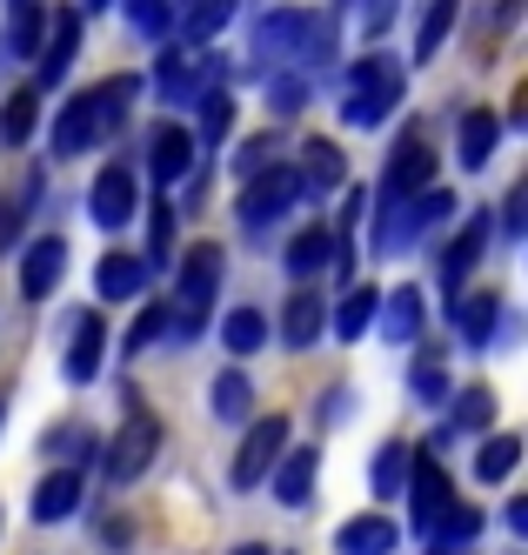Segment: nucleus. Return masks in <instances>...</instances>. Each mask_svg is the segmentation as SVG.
I'll use <instances>...</instances> for the list:
<instances>
[{"label": "nucleus", "mask_w": 528, "mask_h": 555, "mask_svg": "<svg viewBox=\"0 0 528 555\" xmlns=\"http://www.w3.org/2000/svg\"><path fill=\"white\" fill-rule=\"evenodd\" d=\"M455 215V194L449 188H428V194H409V202H382L375 215V255H401V248H415L428 228H441Z\"/></svg>", "instance_id": "1"}, {"label": "nucleus", "mask_w": 528, "mask_h": 555, "mask_svg": "<svg viewBox=\"0 0 528 555\" xmlns=\"http://www.w3.org/2000/svg\"><path fill=\"white\" fill-rule=\"evenodd\" d=\"M395 107H401V61H388V54L355 61V74H348V101H342V121H348V128H382Z\"/></svg>", "instance_id": "2"}, {"label": "nucleus", "mask_w": 528, "mask_h": 555, "mask_svg": "<svg viewBox=\"0 0 528 555\" xmlns=\"http://www.w3.org/2000/svg\"><path fill=\"white\" fill-rule=\"evenodd\" d=\"M301 202V175L295 168H281V162H268L261 175H248V188H241V228H248V234H261V228H274L281 215H288Z\"/></svg>", "instance_id": "3"}, {"label": "nucleus", "mask_w": 528, "mask_h": 555, "mask_svg": "<svg viewBox=\"0 0 528 555\" xmlns=\"http://www.w3.org/2000/svg\"><path fill=\"white\" fill-rule=\"evenodd\" d=\"M409 482H401V489H409V508H415V535H428L435 542V529H441V515H449L455 508V482H449V468H441L435 455H409Z\"/></svg>", "instance_id": "4"}, {"label": "nucleus", "mask_w": 528, "mask_h": 555, "mask_svg": "<svg viewBox=\"0 0 528 555\" xmlns=\"http://www.w3.org/2000/svg\"><path fill=\"white\" fill-rule=\"evenodd\" d=\"M154 455H160V422L154 415H128V422H120V435L107 442L101 468H107V482H134V475L154 468Z\"/></svg>", "instance_id": "5"}, {"label": "nucleus", "mask_w": 528, "mask_h": 555, "mask_svg": "<svg viewBox=\"0 0 528 555\" xmlns=\"http://www.w3.org/2000/svg\"><path fill=\"white\" fill-rule=\"evenodd\" d=\"M221 248L215 242H201V248H188V261H181V314H175V335H194L201 328V308L215 301V288H221Z\"/></svg>", "instance_id": "6"}, {"label": "nucleus", "mask_w": 528, "mask_h": 555, "mask_svg": "<svg viewBox=\"0 0 528 555\" xmlns=\"http://www.w3.org/2000/svg\"><path fill=\"white\" fill-rule=\"evenodd\" d=\"M314 8H268L255 21V67H274V61H288L308 48V34H314Z\"/></svg>", "instance_id": "7"}, {"label": "nucleus", "mask_w": 528, "mask_h": 555, "mask_svg": "<svg viewBox=\"0 0 528 555\" xmlns=\"http://www.w3.org/2000/svg\"><path fill=\"white\" fill-rule=\"evenodd\" d=\"M281 449H288V415H261V422L248 428V442H241L228 482H234V489H261V475H274Z\"/></svg>", "instance_id": "8"}, {"label": "nucleus", "mask_w": 528, "mask_h": 555, "mask_svg": "<svg viewBox=\"0 0 528 555\" xmlns=\"http://www.w3.org/2000/svg\"><path fill=\"white\" fill-rule=\"evenodd\" d=\"M215 81V54H201V48H168L154 61V94L160 101H201Z\"/></svg>", "instance_id": "9"}, {"label": "nucleus", "mask_w": 528, "mask_h": 555, "mask_svg": "<svg viewBox=\"0 0 528 555\" xmlns=\"http://www.w3.org/2000/svg\"><path fill=\"white\" fill-rule=\"evenodd\" d=\"M428 181H435V147L422 141V128H409V134L395 141V162H388V175H382V202L428 194Z\"/></svg>", "instance_id": "10"}, {"label": "nucleus", "mask_w": 528, "mask_h": 555, "mask_svg": "<svg viewBox=\"0 0 528 555\" xmlns=\"http://www.w3.org/2000/svg\"><path fill=\"white\" fill-rule=\"evenodd\" d=\"M134 202H141V188H134L128 168H101L94 188H88V215H94V228H107V234L134 221Z\"/></svg>", "instance_id": "11"}, {"label": "nucleus", "mask_w": 528, "mask_h": 555, "mask_svg": "<svg viewBox=\"0 0 528 555\" xmlns=\"http://www.w3.org/2000/svg\"><path fill=\"white\" fill-rule=\"evenodd\" d=\"M101 362H107V314L88 308V314L74 322V335H67V382L88 388V382L101 375Z\"/></svg>", "instance_id": "12"}, {"label": "nucleus", "mask_w": 528, "mask_h": 555, "mask_svg": "<svg viewBox=\"0 0 528 555\" xmlns=\"http://www.w3.org/2000/svg\"><path fill=\"white\" fill-rule=\"evenodd\" d=\"M101 107H94V94H74L67 107H61V121H54V154L61 162H74V154H88V147H101Z\"/></svg>", "instance_id": "13"}, {"label": "nucleus", "mask_w": 528, "mask_h": 555, "mask_svg": "<svg viewBox=\"0 0 528 555\" xmlns=\"http://www.w3.org/2000/svg\"><path fill=\"white\" fill-rule=\"evenodd\" d=\"M61 274H67V242H61V234H40V242L27 248V261H21V295L48 301L61 288Z\"/></svg>", "instance_id": "14"}, {"label": "nucleus", "mask_w": 528, "mask_h": 555, "mask_svg": "<svg viewBox=\"0 0 528 555\" xmlns=\"http://www.w3.org/2000/svg\"><path fill=\"white\" fill-rule=\"evenodd\" d=\"M147 175H154V188H168V181H181V175H194V134L188 128H154L147 134Z\"/></svg>", "instance_id": "15"}, {"label": "nucleus", "mask_w": 528, "mask_h": 555, "mask_svg": "<svg viewBox=\"0 0 528 555\" xmlns=\"http://www.w3.org/2000/svg\"><path fill=\"white\" fill-rule=\"evenodd\" d=\"M40 41H48V48H40V88H54L61 74L74 67V54H80V8H61Z\"/></svg>", "instance_id": "16"}, {"label": "nucleus", "mask_w": 528, "mask_h": 555, "mask_svg": "<svg viewBox=\"0 0 528 555\" xmlns=\"http://www.w3.org/2000/svg\"><path fill=\"white\" fill-rule=\"evenodd\" d=\"M147 288V261L141 255H101L94 268V301H134Z\"/></svg>", "instance_id": "17"}, {"label": "nucleus", "mask_w": 528, "mask_h": 555, "mask_svg": "<svg viewBox=\"0 0 528 555\" xmlns=\"http://www.w3.org/2000/svg\"><path fill=\"white\" fill-rule=\"evenodd\" d=\"M481 248H489V215H468L462 221V234H455V242H449V255H441V288H462V274L481 261Z\"/></svg>", "instance_id": "18"}, {"label": "nucleus", "mask_w": 528, "mask_h": 555, "mask_svg": "<svg viewBox=\"0 0 528 555\" xmlns=\"http://www.w3.org/2000/svg\"><path fill=\"white\" fill-rule=\"evenodd\" d=\"M375 322H382V335H388V341H415V335H422V322H428V301H422V288L409 282V288L382 295V314H375Z\"/></svg>", "instance_id": "19"}, {"label": "nucleus", "mask_w": 528, "mask_h": 555, "mask_svg": "<svg viewBox=\"0 0 528 555\" xmlns=\"http://www.w3.org/2000/svg\"><path fill=\"white\" fill-rule=\"evenodd\" d=\"M321 328H329V301H321V295H288V314H281V341H288L295 354L301 348H314L321 341Z\"/></svg>", "instance_id": "20"}, {"label": "nucleus", "mask_w": 528, "mask_h": 555, "mask_svg": "<svg viewBox=\"0 0 528 555\" xmlns=\"http://www.w3.org/2000/svg\"><path fill=\"white\" fill-rule=\"evenodd\" d=\"M495 141H502V114H489V107H475V114H462V147H455V162L475 175V168H489V154H495Z\"/></svg>", "instance_id": "21"}, {"label": "nucleus", "mask_w": 528, "mask_h": 555, "mask_svg": "<svg viewBox=\"0 0 528 555\" xmlns=\"http://www.w3.org/2000/svg\"><path fill=\"white\" fill-rule=\"evenodd\" d=\"M395 542H401V529L388 522V515H355V522L335 535L342 555H395Z\"/></svg>", "instance_id": "22"}, {"label": "nucleus", "mask_w": 528, "mask_h": 555, "mask_svg": "<svg viewBox=\"0 0 528 555\" xmlns=\"http://www.w3.org/2000/svg\"><path fill=\"white\" fill-rule=\"evenodd\" d=\"M74 508H80V468H54L34 489V522H67Z\"/></svg>", "instance_id": "23"}, {"label": "nucleus", "mask_w": 528, "mask_h": 555, "mask_svg": "<svg viewBox=\"0 0 528 555\" xmlns=\"http://www.w3.org/2000/svg\"><path fill=\"white\" fill-rule=\"evenodd\" d=\"M455 328H462L468 348H489L495 328H502V295H468V301H455Z\"/></svg>", "instance_id": "24"}, {"label": "nucleus", "mask_w": 528, "mask_h": 555, "mask_svg": "<svg viewBox=\"0 0 528 555\" xmlns=\"http://www.w3.org/2000/svg\"><path fill=\"white\" fill-rule=\"evenodd\" d=\"M375 314H382V288H348V295L335 301V314H329V328H335L342 341H361Z\"/></svg>", "instance_id": "25"}, {"label": "nucleus", "mask_w": 528, "mask_h": 555, "mask_svg": "<svg viewBox=\"0 0 528 555\" xmlns=\"http://www.w3.org/2000/svg\"><path fill=\"white\" fill-rule=\"evenodd\" d=\"M314 468H321V455H314V449L281 455V462H274V495L288 502V508H301V502L314 495Z\"/></svg>", "instance_id": "26"}, {"label": "nucleus", "mask_w": 528, "mask_h": 555, "mask_svg": "<svg viewBox=\"0 0 528 555\" xmlns=\"http://www.w3.org/2000/svg\"><path fill=\"white\" fill-rule=\"evenodd\" d=\"M281 261H288V274H295V282H308V274H321V268L335 261V234H329V228H301Z\"/></svg>", "instance_id": "27"}, {"label": "nucleus", "mask_w": 528, "mask_h": 555, "mask_svg": "<svg viewBox=\"0 0 528 555\" xmlns=\"http://www.w3.org/2000/svg\"><path fill=\"white\" fill-rule=\"evenodd\" d=\"M295 175H301V194H329V188H342V147H335V141H308Z\"/></svg>", "instance_id": "28"}, {"label": "nucleus", "mask_w": 528, "mask_h": 555, "mask_svg": "<svg viewBox=\"0 0 528 555\" xmlns=\"http://www.w3.org/2000/svg\"><path fill=\"white\" fill-rule=\"evenodd\" d=\"M34 114H40V88H14L8 107H0V141H8V147H27V141H34Z\"/></svg>", "instance_id": "29"}, {"label": "nucleus", "mask_w": 528, "mask_h": 555, "mask_svg": "<svg viewBox=\"0 0 528 555\" xmlns=\"http://www.w3.org/2000/svg\"><path fill=\"white\" fill-rule=\"evenodd\" d=\"M261 341H268V314L261 308H234L221 322V348L228 354H261Z\"/></svg>", "instance_id": "30"}, {"label": "nucleus", "mask_w": 528, "mask_h": 555, "mask_svg": "<svg viewBox=\"0 0 528 555\" xmlns=\"http://www.w3.org/2000/svg\"><path fill=\"white\" fill-rule=\"evenodd\" d=\"M255 415V388L241 369H221L215 375V422H248Z\"/></svg>", "instance_id": "31"}, {"label": "nucleus", "mask_w": 528, "mask_h": 555, "mask_svg": "<svg viewBox=\"0 0 528 555\" xmlns=\"http://www.w3.org/2000/svg\"><path fill=\"white\" fill-rule=\"evenodd\" d=\"M455 14H462V0H428V14H422V27H415V61H435V54H441Z\"/></svg>", "instance_id": "32"}, {"label": "nucleus", "mask_w": 528, "mask_h": 555, "mask_svg": "<svg viewBox=\"0 0 528 555\" xmlns=\"http://www.w3.org/2000/svg\"><path fill=\"white\" fill-rule=\"evenodd\" d=\"M489 422H495V388H489V382L462 388V395H455V415H449V428H455V435H475V428H489Z\"/></svg>", "instance_id": "33"}, {"label": "nucleus", "mask_w": 528, "mask_h": 555, "mask_svg": "<svg viewBox=\"0 0 528 555\" xmlns=\"http://www.w3.org/2000/svg\"><path fill=\"white\" fill-rule=\"evenodd\" d=\"M515 462H521V435H489L481 455H475V475H481V482H508Z\"/></svg>", "instance_id": "34"}, {"label": "nucleus", "mask_w": 528, "mask_h": 555, "mask_svg": "<svg viewBox=\"0 0 528 555\" xmlns=\"http://www.w3.org/2000/svg\"><path fill=\"white\" fill-rule=\"evenodd\" d=\"M409 442H382L375 449V468H369V482H375V495H401V482H409Z\"/></svg>", "instance_id": "35"}, {"label": "nucleus", "mask_w": 528, "mask_h": 555, "mask_svg": "<svg viewBox=\"0 0 528 555\" xmlns=\"http://www.w3.org/2000/svg\"><path fill=\"white\" fill-rule=\"evenodd\" d=\"M147 268H168L175 261V208L168 202H154V215H147V255H141Z\"/></svg>", "instance_id": "36"}, {"label": "nucleus", "mask_w": 528, "mask_h": 555, "mask_svg": "<svg viewBox=\"0 0 528 555\" xmlns=\"http://www.w3.org/2000/svg\"><path fill=\"white\" fill-rule=\"evenodd\" d=\"M40 34H48L40 0H34V8H14V21H8V54H40Z\"/></svg>", "instance_id": "37"}, {"label": "nucleus", "mask_w": 528, "mask_h": 555, "mask_svg": "<svg viewBox=\"0 0 528 555\" xmlns=\"http://www.w3.org/2000/svg\"><path fill=\"white\" fill-rule=\"evenodd\" d=\"M228 121H234V94H221V88H208V94H201V147H221V134H228Z\"/></svg>", "instance_id": "38"}, {"label": "nucleus", "mask_w": 528, "mask_h": 555, "mask_svg": "<svg viewBox=\"0 0 528 555\" xmlns=\"http://www.w3.org/2000/svg\"><path fill=\"white\" fill-rule=\"evenodd\" d=\"M141 94V81H134V74H114V81H101L94 88V107H101V128H114L120 121V114H128V101Z\"/></svg>", "instance_id": "39"}, {"label": "nucleus", "mask_w": 528, "mask_h": 555, "mask_svg": "<svg viewBox=\"0 0 528 555\" xmlns=\"http://www.w3.org/2000/svg\"><path fill=\"white\" fill-rule=\"evenodd\" d=\"M234 14V0H194V14H188V41H215V34L228 27Z\"/></svg>", "instance_id": "40"}, {"label": "nucleus", "mask_w": 528, "mask_h": 555, "mask_svg": "<svg viewBox=\"0 0 528 555\" xmlns=\"http://www.w3.org/2000/svg\"><path fill=\"white\" fill-rule=\"evenodd\" d=\"M475 535H481V508H462V502H455L449 515H441V529H435V542H441V548L475 542Z\"/></svg>", "instance_id": "41"}, {"label": "nucleus", "mask_w": 528, "mask_h": 555, "mask_svg": "<svg viewBox=\"0 0 528 555\" xmlns=\"http://www.w3.org/2000/svg\"><path fill=\"white\" fill-rule=\"evenodd\" d=\"M128 21H134V34L160 41V34H168V21H175V8H168V0H128Z\"/></svg>", "instance_id": "42"}, {"label": "nucleus", "mask_w": 528, "mask_h": 555, "mask_svg": "<svg viewBox=\"0 0 528 555\" xmlns=\"http://www.w3.org/2000/svg\"><path fill=\"white\" fill-rule=\"evenodd\" d=\"M409 388L422 395V402H441V395H449V375H441V362H435V354H422V362L409 369Z\"/></svg>", "instance_id": "43"}, {"label": "nucleus", "mask_w": 528, "mask_h": 555, "mask_svg": "<svg viewBox=\"0 0 528 555\" xmlns=\"http://www.w3.org/2000/svg\"><path fill=\"white\" fill-rule=\"evenodd\" d=\"M301 101H308V81H301V74H274L268 107H274V114H301Z\"/></svg>", "instance_id": "44"}, {"label": "nucleus", "mask_w": 528, "mask_h": 555, "mask_svg": "<svg viewBox=\"0 0 528 555\" xmlns=\"http://www.w3.org/2000/svg\"><path fill=\"white\" fill-rule=\"evenodd\" d=\"M160 335H168V314H160V308H147V314H141V322L128 328V354H147V348H154Z\"/></svg>", "instance_id": "45"}, {"label": "nucleus", "mask_w": 528, "mask_h": 555, "mask_svg": "<svg viewBox=\"0 0 528 555\" xmlns=\"http://www.w3.org/2000/svg\"><path fill=\"white\" fill-rule=\"evenodd\" d=\"M268 162H274V141H248V147H241V162H234V168H241V181H248V175H261Z\"/></svg>", "instance_id": "46"}, {"label": "nucleus", "mask_w": 528, "mask_h": 555, "mask_svg": "<svg viewBox=\"0 0 528 555\" xmlns=\"http://www.w3.org/2000/svg\"><path fill=\"white\" fill-rule=\"evenodd\" d=\"M502 522H508V529H515V535H528V502H521V495H515V502H508V515H502Z\"/></svg>", "instance_id": "47"}, {"label": "nucleus", "mask_w": 528, "mask_h": 555, "mask_svg": "<svg viewBox=\"0 0 528 555\" xmlns=\"http://www.w3.org/2000/svg\"><path fill=\"white\" fill-rule=\"evenodd\" d=\"M234 555H274V548H261V542H241V548H234Z\"/></svg>", "instance_id": "48"}, {"label": "nucleus", "mask_w": 528, "mask_h": 555, "mask_svg": "<svg viewBox=\"0 0 528 555\" xmlns=\"http://www.w3.org/2000/svg\"><path fill=\"white\" fill-rule=\"evenodd\" d=\"M80 8H88V14H101V8H114V0H80Z\"/></svg>", "instance_id": "49"}, {"label": "nucleus", "mask_w": 528, "mask_h": 555, "mask_svg": "<svg viewBox=\"0 0 528 555\" xmlns=\"http://www.w3.org/2000/svg\"><path fill=\"white\" fill-rule=\"evenodd\" d=\"M342 8H361V0H342Z\"/></svg>", "instance_id": "50"}]
</instances>
